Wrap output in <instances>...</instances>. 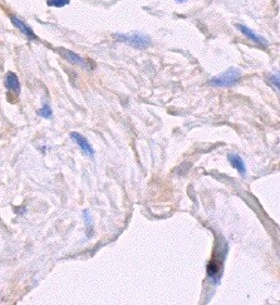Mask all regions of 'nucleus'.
<instances>
[{
  "instance_id": "1",
  "label": "nucleus",
  "mask_w": 280,
  "mask_h": 305,
  "mask_svg": "<svg viewBox=\"0 0 280 305\" xmlns=\"http://www.w3.org/2000/svg\"><path fill=\"white\" fill-rule=\"evenodd\" d=\"M226 255V245L223 241H218L215 246V251H214V258L211 261L207 264L206 274L207 278L214 284L218 285L220 283L221 275H223V265H224V258Z\"/></svg>"
},
{
  "instance_id": "2",
  "label": "nucleus",
  "mask_w": 280,
  "mask_h": 305,
  "mask_svg": "<svg viewBox=\"0 0 280 305\" xmlns=\"http://www.w3.org/2000/svg\"><path fill=\"white\" fill-rule=\"evenodd\" d=\"M113 38L120 43H125L137 50L148 49L152 45V39L143 33H114Z\"/></svg>"
},
{
  "instance_id": "3",
  "label": "nucleus",
  "mask_w": 280,
  "mask_h": 305,
  "mask_svg": "<svg viewBox=\"0 0 280 305\" xmlns=\"http://www.w3.org/2000/svg\"><path fill=\"white\" fill-rule=\"evenodd\" d=\"M242 74L239 69L236 68H229L224 73L219 74V76L214 77L210 79V85L215 88H230L233 86L237 85L241 79Z\"/></svg>"
},
{
  "instance_id": "4",
  "label": "nucleus",
  "mask_w": 280,
  "mask_h": 305,
  "mask_svg": "<svg viewBox=\"0 0 280 305\" xmlns=\"http://www.w3.org/2000/svg\"><path fill=\"white\" fill-rule=\"evenodd\" d=\"M55 52H57L58 54L63 58V59L67 60V62L71 63V64H73V66L82 67V68H85V69L91 68L90 64H88V60L83 59L81 55L77 54V53L73 52V50L65 49V48H57Z\"/></svg>"
},
{
  "instance_id": "5",
  "label": "nucleus",
  "mask_w": 280,
  "mask_h": 305,
  "mask_svg": "<svg viewBox=\"0 0 280 305\" xmlns=\"http://www.w3.org/2000/svg\"><path fill=\"white\" fill-rule=\"evenodd\" d=\"M71 138L72 141L78 146L79 150L82 151L83 155H86L87 157H92V158L94 157V150H93V147L91 146V143L88 142V139L86 138L85 136H82V134L78 133V132H72Z\"/></svg>"
},
{
  "instance_id": "6",
  "label": "nucleus",
  "mask_w": 280,
  "mask_h": 305,
  "mask_svg": "<svg viewBox=\"0 0 280 305\" xmlns=\"http://www.w3.org/2000/svg\"><path fill=\"white\" fill-rule=\"evenodd\" d=\"M9 18H10V22L13 23L14 27L19 30V32H22V33L24 34V36L27 37L29 41H37V39H38V37H37L36 33H34V30H33L32 28H30L29 25L24 22V20L20 19V18H18V17H15V15H10Z\"/></svg>"
},
{
  "instance_id": "7",
  "label": "nucleus",
  "mask_w": 280,
  "mask_h": 305,
  "mask_svg": "<svg viewBox=\"0 0 280 305\" xmlns=\"http://www.w3.org/2000/svg\"><path fill=\"white\" fill-rule=\"evenodd\" d=\"M236 28L240 30V32H241L242 34H244L245 37H246V38H249L250 41L255 42V43H258L259 45L264 46V48H268V46H269V42H268L267 39L264 38V37H261V36H259V34H256L254 30H251L250 28L246 27V25L236 24Z\"/></svg>"
},
{
  "instance_id": "8",
  "label": "nucleus",
  "mask_w": 280,
  "mask_h": 305,
  "mask_svg": "<svg viewBox=\"0 0 280 305\" xmlns=\"http://www.w3.org/2000/svg\"><path fill=\"white\" fill-rule=\"evenodd\" d=\"M228 160L229 164L232 165L234 169H236L241 176H244V177L246 176V165H245V161L239 155H236V153H229Z\"/></svg>"
},
{
  "instance_id": "9",
  "label": "nucleus",
  "mask_w": 280,
  "mask_h": 305,
  "mask_svg": "<svg viewBox=\"0 0 280 305\" xmlns=\"http://www.w3.org/2000/svg\"><path fill=\"white\" fill-rule=\"evenodd\" d=\"M5 87L8 88L10 92L19 94L20 92V81L14 72H9L5 76Z\"/></svg>"
},
{
  "instance_id": "10",
  "label": "nucleus",
  "mask_w": 280,
  "mask_h": 305,
  "mask_svg": "<svg viewBox=\"0 0 280 305\" xmlns=\"http://www.w3.org/2000/svg\"><path fill=\"white\" fill-rule=\"evenodd\" d=\"M82 215H83V220H85L87 237H91L93 235V232H94V222H93L92 214L90 213V210H85Z\"/></svg>"
},
{
  "instance_id": "11",
  "label": "nucleus",
  "mask_w": 280,
  "mask_h": 305,
  "mask_svg": "<svg viewBox=\"0 0 280 305\" xmlns=\"http://www.w3.org/2000/svg\"><path fill=\"white\" fill-rule=\"evenodd\" d=\"M265 79H267V83L273 88V89L277 90V92L279 90L280 81H279V76H278V74H273V73L267 74Z\"/></svg>"
},
{
  "instance_id": "12",
  "label": "nucleus",
  "mask_w": 280,
  "mask_h": 305,
  "mask_svg": "<svg viewBox=\"0 0 280 305\" xmlns=\"http://www.w3.org/2000/svg\"><path fill=\"white\" fill-rule=\"evenodd\" d=\"M37 113H38V116H41V117H43V118H50L53 116L52 107L49 106L48 103L43 104V106H42V108H39Z\"/></svg>"
},
{
  "instance_id": "13",
  "label": "nucleus",
  "mask_w": 280,
  "mask_h": 305,
  "mask_svg": "<svg viewBox=\"0 0 280 305\" xmlns=\"http://www.w3.org/2000/svg\"><path fill=\"white\" fill-rule=\"evenodd\" d=\"M71 0H47V5L50 8H64L69 5Z\"/></svg>"
},
{
  "instance_id": "14",
  "label": "nucleus",
  "mask_w": 280,
  "mask_h": 305,
  "mask_svg": "<svg viewBox=\"0 0 280 305\" xmlns=\"http://www.w3.org/2000/svg\"><path fill=\"white\" fill-rule=\"evenodd\" d=\"M175 1H177V3H184V1H186V0H175Z\"/></svg>"
}]
</instances>
